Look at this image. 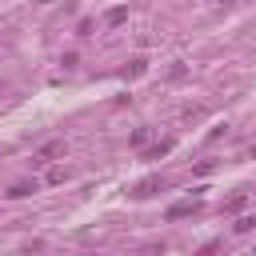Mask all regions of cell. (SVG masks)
Segmentation results:
<instances>
[{"mask_svg": "<svg viewBox=\"0 0 256 256\" xmlns=\"http://www.w3.org/2000/svg\"><path fill=\"white\" fill-rule=\"evenodd\" d=\"M160 188H164V180H160V176H148V180L136 184V196H152V192H160Z\"/></svg>", "mask_w": 256, "mask_h": 256, "instance_id": "2", "label": "cell"}, {"mask_svg": "<svg viewBox=\"0 0 256 256\" xmlns=\"http://www.w3.org/2000/svg\"><path fill=\"white\" fill-rule=\"evenodd\" d=\"M168 152H172V140H160V144H152L144 156H148V160H160V156H168Z\"/></svg>", "mask_w": 256, "mask_h": 256, "instance_id": "3", "label": "cell"}, {"mask_svg": "<svg viewBox=\"0 0 256 256\" xmlns=\"http://www.w3.org/2000/svg\"><path fill=\"white\" fill-rule=\"evenodd\" d=\"M224 208H228V212H240V208H244V196H232V200H228Z\"/></svg>", "mask_w": 256, "mask_h": 256, "instance_id": "9", "label": "cell"}, {"mask_svg": "<svg viewBox=\"0 0 256 256\" xmlns=\"http://www.w3.org/2000/svg\"><path fill=\"white\" fill-rule=\"evenodd\" d=\"M196 208H200V200H184V204H172V208H168V220H180V216H192Z\"/></svg>", "mask_w": 256, "mask_h": 256, "instance_id": "1", "label": "cell"}, {"mask_svg": "<svg viewBox=\"0 0 256 256\" xmlns=\"http://www.w3.org/2000/svg\"><path fill=\"white\" fill-rule=\"evenodd\" d=\"M148 136H152V128H136L128 144H132V148H144V144H148Z\"/></svg>", "mask_w": 256, "mask_h": 256, "instance_id": "5", "label": "cell"}, {"mask_svg": "<svg viewBox=\"0 0 256 256\" xmlns=\"http://www.w3.org/2000/svg\"><path fill=\"white\" fill-rule=\"evenodd\" d=\"M32 192H36V184H12V188H8V196H12V200H20V196H32Z\"/></svg>", "mask_w": 256, "mask_h": 256, "instance_id": "6", "label": "cell"}, {"mask_svg": "<svg viewBox=\"0 0 256 256\" xmlns=\"http://www.w3.org/2000/svg\"><path fill=\"white\" fill-rule=\"evenodd\" d=\"M128 20V8H112L108 12V28H116V24H124Z\"/></svg>", "mask_w": 256, "mask_h": 256, "instance_id": "7", "label": "cell"}, {"mask_svg": "<svg viewBox=\"0 0 256 256\" xmlns=\"http://www.w3.org/2000/svg\"><path fill=\"white\" fill-rule=\"evenodd\" d=\"M252 228H256V216H240L236 220V232H252Z\"/></svg>", "mask_w": 256, "mask_h": 256, "instance_id": "8", "label": "cell"}, {"mask_svg": "<svg viewBox=\"0 0 256 256\" xmlns=\"http://www.w3.org/2000/svg\"><path fill=\"white\" fill-rule=\"evenodd\" d=\"M56 156H64V140H56V144H44V148H40V160H56Z\"/></svg>", "mask_w": 256, "mask_h": 256, "instance_id": "4", "label": "cell"}]
</instances>
